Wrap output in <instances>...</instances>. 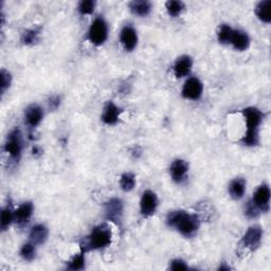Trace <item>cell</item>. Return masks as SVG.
Segmentation results:
<instances>
[{"label": "cell", "mask_w": 271, "mask_h": 271, "mask_svg": "<svg viewBox=\"0 0 271 271\" xmlns=\"http://www.w3.org/2000/svg\"><path fill=\"white\" fill-rule=\"evenodd\" d=\"M49 231L46 226L36 225L30 231V240L34 245H41L48 239Z\"/></svg>", "instance_id": "18"}, {"label": "cell", "mask_w": 271, "mask_h": 271, "mask_svg": "<svg viewBox=\"0 0 271 271\" xmlns=\"http://www.w3.org/2000/svg\"><path fill=\"white\" fill-rule=\"evenodd\" d=\"M85 267V258L84 252H81L80 255H77L73 258L71 262H69L67 268L69 270H82Z\"/></svg>", "instance_id": "27"}, {"label": "cell", "mask_w": 271, "mask_h": 271, "mask_svg": "<svg viewBox=\"0 0 271 271\" xmlns=\"http://www.w3.org/2000/svg\"><path fill=\"white\" fill-rule=\"evenodd\" d=\"M120 186L122 190L125 192H130L134 190L136 186V177L133 173H125L121 176Z\"/></svg>", "instance_id": "22"}, {"label": "cell", "mask_w": 271, "mask_h": 271, "mask_svg": "<svg viewBox=\"0 0 271 271\" xmlns=\"http://www.w3.org/2000/svg\"><path fill=\"white\" fill-rule=\"evenodd\" d=\"M204 86L197 77H190L189 80L183 85L182 97L188 100L196 101L200 99L203 94Z\"/></svg>", "instance_id": "7"}, {"label": "cell", "mask_w": 271, "mask_h": 271, "mask_svg": "<svg viewBox=\"0 0 271 271\" xmlns=\"http://www.w3.org/2000/svg\"><path fill=\"white\" fill-rule=\"evenodd\" d=\"M0 76H1V94L5 92V90L10 87L11 81H12V76L7 71H5L4 69L1 70V73H0Z\"/></svg>", "instance_id": "30"}, {"label": "cell", "mask_w": 271, "mask_h": 271, "mask_svg": "<svg viewBox=\"0 0 271 271\" xmlns=\"http://www.w3.org/2000/svg\"><path fill=\"white\" fill-rule=\"evenodd\" d=\"M59 104H60V99L58 95H53V97H51L49 99V106L51 108L56 109L59 106Z\"/></svg>", "instance_id": "33"}, {"label": "cell", "mask_w": 271, "mask_h": 271, "mask_svg": "<svg viewBox=\"0 0 271 271\" xmlns=\"http://www.w3.org/2000/svg\"><path fill=\"white\" fill-rule=\"evenodd\" d=\"M271 1L270 0H265V1H261L256 7V14L259 17V19L263 22L269 23L271 21Z\"/></svg>", "instance_id": "21"}, {"label": "cell", "mask_w": 271, "mask_h": 271, "mask_svg": "<svg viewBox=\"0 0 271 271\" xmlns=\"http://www.w3.org/2000/svg\"><path fill=\"white\" fill-rule=\"evenodd\" d=\"M158 207V198L153 191H145L141 202H140V209H141V214L145 217L152 216L155 212L156 209Z\"/></svg>", "instance_id": "10"}, {"label": "cell", "mask_w": 271, "mask_h": 271, "mask_svg": "<svg viewBox=\"0 0 271 271\" xmlns=\"http://www.w3.org/2000/svg\"><path fill=\"white\" fill-rule=\"evenodd\" d=\"M112 233L107 225H101L95 227L89 237L85 239V242L81 244L82 252L89 250H99L108 247L111 244Z\"/></svg>", "instance_id": "3"}, {"label": "cell", "mask_w": 271, "mask_h": 271, "mask_svg": "<svg viewBox=\"0 0 271 271\" xmlns=\"http://www.w3.org/2000/svg\"><path fill=\"white\" fill-rule=\"evenodd\" d=\"M232 32H233V29L230 27V25L228 24L221 25L220 31H218V34H217L218 41L222 43H230Z\"/></svg>", "instance_id": "24"}, {"label": "cell", "mask_w": 271, "mask_h": 271, "mask_svg": "<svg viewBox=\"0 0 271 271\" xmlns=\"http://www.w3.org/2000/svg\"><path fill=\"white\" fill-rule=\"evenodd\" d=\"M192 66H193V60L188 55L180 56L174 65V73L176 77H183L190 74Z\"/></svg>", "instance_id": "13"}, {"label": "cell", "mask_w": 271, "mask_h": 271, "mask_svg": "<svg viewBox=\"0 0 271 271\" xmlns=\"http://www.w3.org/2000/svg\"><path fill=\"white\" fill-rule=\"evenodd\" d=\"M38 35H39V30L37 29L28 30L22 34L21 41L24 43V45H33V43L37 41Z\"/></svg>", "instance_id": "26"}, {"label": "cell", "mask_w": 271, "mask_h": 271, "mask_svg": "<svg viewBox=\"0 0 271 271\" xmlns=\"http://www.w3.org/2000/svg\"><path fill=\"white\" fill-rule=\"evenodd\" d=\"M43 118V111L38 105H31L25 110V121L31 127H36Z\"/></svg>", "instance_id": "17"}, {"label": "cell", "mask_w": 271, "mask_h": 271, "mask_svg": "<svg viewBox=\"0 0 271 271\" xmlns=\"http://www.w3.org/2000/svg\"><path fill=\"white\" fill-rule=\"evenodd\" d=\"M94 7L95 1H93V0H83V1H81L80 4H78L77 10L82 15H88L94 11Z\"/></svg>", "instance_id": "29"}, {"label": "cell", "mask_w": 271, "mask_h": 271, "mask_svg": "<svg viewBox=\"0 0 271 271\" xmlns=\"http://www.w3.org/2000/svg\"><path fill=\"white\" fill-rule=\"evenodd\" d=\"M167 224L177 229L183 237L192 238L199 229L200 220L195 214H189L185 211H173L168 214Z\"/></svg>", "instance_id": "1"}, {"label": "cell", "mask_w": 271, "mask_h": 271, "mask_svg": "<svg viewBox=\"0 0 271 271\" xmlns=\"http://www.w3.org/2000/svg\"><path fill=\"white\" fill-rule=\"evenodd\" d=\"M129 8L133 14L144 17L151 13L152 4L146 0H135V1L129 2Z\"/></svg>", "instance_id": "19"}, {"label": "cell", "mask_w": 271, "mask_h": 271, "mask_svg": "<svg viewBox=\"0 0 271 271\" xmlns=\"http://www.w3.org/2000/svg\"><path fill=\"white\" fill-rule=\"evenodd\" d=\"M22 150V139L19 129H14L8 134L4 144V151L10 155L11 158L18 160Z\"/></svg>", "instance_id": "5"}, {"label": "cell", "mask_w": 271, "mask_h": 271, "mask_svg": "<svg viewBox=\"0 0 271 271\" xmlns=\"http://www.w3.org/2000/svg\"><path fill=\"white\" fill-rule=\"evenodd\" d=\"M108 36V27L107 23L103 18H97L88 31V39L95 46H101L106 41Z\"/></svg>", "instance_id": "4"}, {"label": "cell", "mask_w": 271, "mask_h": 271, "mask_svg": "<svg viewBox=\"0 0 271 271\" xmlns=\"http://www.w3.org/2000/svg\"><path fill=\"white\" fill-rule=\"evenodd\" d=\"M20 256L25 261H32L35 258V247L33 243L24 244L20 249Z\"/></svg>", "instance_id": "28"}, {"label": "cell", "mask_w": 271, "mask_h": 271, "mask_svg": "<svg viewBox=\"0 0 271 271\" xmlns=\"http://www.w3.org/2000/svg\"><path fill=\"white\" fill-rule=\"evenodd\" d=\"M120 39L122 46L124 47L126 51H133L138 43V35L136 30L133 27H130V25H125L121 31Z\"/></svg>", "instance_id": "11"}, {"label": "cell", "mask_w": 271, "mask_h": 271, "mask_svg": "<svg viewBox=\"0 0 271 271\" xmlns=\"http://www.w3.org/2000/svg\"><path fill=\"white\" fill-rule=\"evenodd\" d=\"M188 172L189 164L185 160L181 159L175 160L170 168L171 176L176 183H181L182 181H185L186 177L188 176Z\"/></svg>", "instance_id": "12"}, {"label": "cell", "mask_w": 271, "mask_h": 271, "mask_svg": "<svg viewBox=\"0 0 271 271\" xmlns=\"http://www.w3.org/2000/svg\"><path fill=\"white\" fill-rule=\"evenodd\" d=\"M247 122V133L243 138V143L247 146H255L259 143V126L264 118V113L256 107H248L243 110Z\"/></svg>", "instance_id": "2"}, {"label": "cell", "mask_w": 271, "mask_h": 271, "mask_svg": "<svg viewBox=\"0 0 271 271\" xmlns=\"http://www.w3.org/2000/svg\"><path fill=\"white\" fill-rule=\"evenodd\" d=\"M246 191V180L237 178L231 181L229 186V193L233 199H241Z\"/></svg>", "instance_id": "20"}, {"label": "cell", "mask_w": 271, "mask_h": 271, "mask_svg": "<svg viewBox=\"0 0 271 271\" xmlns=\"http://www.w3.org/2000/svg\"><path fill=\"white\" fill-rule=\"evenodd\" d=\"M270 202V189L267 185L260 186L253 194L252 203L255 205L260 212H267L269 210Z\"/></svg>", "instance_id": "9"}, {"label": "cell", "mask_w": 271, "mask_h": 271, "mask_svg": "<svg viewBox=\"0 0 271 271\" xmlns=\"http://www.w3.org/2000/svg\"><path fill=\"white\" fill-rule=\"evenodd\" d=\"M13 221H14V212H12V210L8 207L4 208L1 212V230L5 231Z\"/></svg>", "instance_id": "25"}, {"label": "cell", "mask_w": 271, "mask_h": 271, "mask_svg": "<svg viewBox=\"0 0 271 271\" xmlns=\"http://www.w3.org/2000/svg\"><path fill=\"white\" fill-rule=\"evenodd\" d=\"M121 113V109L117 107L112 102L106 104L104 108V112L102 115V121L107 125H113L119 121V117Z\"/></svg>", "instance_id": "16"}, {"label": "cell", "mask_w": 271, "mask_h": 271, "mask_svg": "<svg viewBox=\"0 0 271 271\" xmlns=\"http://www.w3.org/2000/svg\"><path fill=\"white\" fill-rule=\"evenodd\" d=\"M245 214H246L249 218H256L259 216L260 211L259 209L253 205L252 202H249L248 205L246 206V210H245Z\"/></svg>", "instance_id": "31"}, {"label": "cell", "mask_w": 271, "mask_h": 271, "mask_svg": "<svg viewBox=\"0 0 271 271\" xmlns=\"http://www.w3.org/2000/svg\"><path fill=\"white\" fill-rule=\"evenodd\" d=\"M123 202L119 198H112L105 204V215L108 221L120 225L123 216Z\"/></svg>", "instance_id": "6"}, {"label": "cell", "mask_w": 271, "mask_h": 271, "mask_svg": "<svg viewBox=\"0 0 271 271\" xmlns=\"http://www.w3.org/2000/svg\"><path fill=\"white\" fill-rule=\"evenodd\" d=\"M230 43L239 51H245L249 48L250 45V38L248 35L240 30H233Z\"/></svg>", "instance_id": "15"}, {"label": "cell", "mask_w": 271, "mask_h": 271, "mask_svg": "<svg viewBox=\"0 0 271 271\" xmlns=\"http://www.w3.org/2000/svg\"><path fill=\"white\" fill-rule=\"evenodd\" d=\"M230 268L229 267H225V266H223V267H220V270H229Z\"/></svg>", "instance_id": "34"}, {"label": "cell", "mask_w": 271, "mask_h": 271, "mask_svg": "<svg viewBox=\"0 0 271 271\" xmlns=\"http://www.w3.org/2000/svg\"><path fill=\"white\" fill-rule=\"evenodd\" d=\"M34 207L31 203H23L14 212V221L18 225H24L29 222L33 214Z\"/></svg>", "instance_id": "14"}, {"label": "cell", "mask_w": 271, "mask_h": 271, "mask_svg": "<svg viewBox=\"0 0 271 271\" xmlns=\"http://www.w3.org/2000/svg\"><path fill=\"white\" fill-rule=\"evenodd\" d=\"M262 238H263V231H262L261 227L252 226L243 237V240H242L243 247L247 248L251 251L256 250L261 245Z\"/></svg>", "instance_id": "8"}, {"label": "cell", "mask_w": 271, "mask_h": 271, "mask_svg": "<svg viewBox=\"0 0 271 271\" xmlns=\"http://www.w3.org/2000/svg\"><path fill=\"white\" fill-rule=\"evenodd\" d=\"M165 7H167L168 13L173 16L176 17L180 15L183 8H185V4H183L181 1H177V0H171V1H168L165 3Z\"/></svg>", "instance_id": "23"}, {"label": "cell", "mask_w": 271, "mask_h": 271, "mask_svg": "<svg viewBox=\"0 0 271 271\" xmlns=\"http://www.w3.org/2000/svg\"><path fill=\"white\" fill-rule=\"evenodd\" d=\"M171 270H187L188 269V265L183 262L182 260H174L171 263Z\"/></svg>", "instance_id": "32"}]
</instances>
